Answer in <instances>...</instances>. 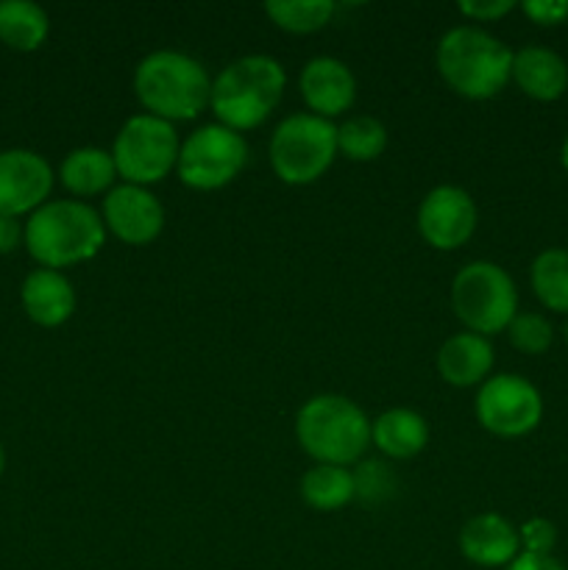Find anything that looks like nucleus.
<instances>
[{"mask_svg": "<svg viewBox=\"0 0 568 570\" xmlns=\"http://www.w3.org/2000/svg\"><path fill=\"white\" fill-rule=\"evenodd\" d=\"M104 243V217L81 200H48L26 223L28 254L48 271L89 262Z\"/></svg>", "mask_w": 568, "mask_h": 570, "instance_id": "1", "label": "nucleus"}, {"mask_svg": "<svg viewBox=\"0 0 568 570\" xmlns=\"http://www.w3.org/2000/svg\"><path fill=\"white\" fill-rule=\"evenodd\" d=\"M134 92L148 115L167 122L193 120L209 106L212 78L193 56L178 50H154L137 65Z\"/></svg>", "mask_w": 568, "mask_h": 570, "instance_id": "2", "label": "nucleus"}, {"mask_svg": "<svg viewBox=\"0 0 568 570\" xmlns=\"http://www.w3.org/2000/svg\"><path fill=\"white\" fill-rule=\"evenodd\" d=\"M284 67L273 56L254 53L232 61L212 81V111L217 122L232 131H248L262 126L282 104Z\"/></svg>", "mask_w": 568, "mask_h": 570, "instance_id": "3", "label": "nucleus"}, {"mask_svg": "<svg viewBox=\"0 0 568 570\" xmlns=\"http://www.w3.org/2000/svg\"><path fill=\"white\" fill-rule=\"evenodd\" d=\"M438 70L457 95L488 100L512 76V50L477 26L451 28L438 45Z\"/></svg>", "mask_w": 568, "mask_h": 570, "instance_id": "4", "label": "nucleus"}, {"mask_svg": "<svg viewBox=\"0 0 568 570\" xmlns=\"http://www.w3.org/2000/svg\"><path fill=\"white\" fill-rule=\"evenodd\" d=\"M301 449L321 465H354L371 445V421L345 395H315L295 417Z\"/></svg>", "mask_w": 568, "mask_h": 570, "instance_id": "5", "label": "nucleus"}, {"mask_svg": "<svg viewBox=\"0 0 568 570\" xmlns=\"http://www.w3.org/2000/svg\"><path fill=\"white\" fill-rule=\"evenodd\" d=\"M337 156V126L312 111L284 117L271 137V167L284 184H312Z\"/></svg>", "mask_w": 568, "mask_h": 570, "instance_id": "6", "label": "nucleus"}, {"mask_svg": "<svg viewBox=\"0 0 568 570\" xmlns=\"http://www.w3.org/2000/svg\"><path fill=\"white\" fill-rule=\"evenodd\" d=\"M451 306L468 332L488 337L507 332L518 315V289L496 262H471L451 282Z\"/></svg>", "mask_w": 568, "mask_h": 570, "instance_id": "7", "label": "nucleus"}, {"mask_svg": "<svg viewBox=\"0 0 568 570\" xmlns=\"http://www.w3.org/2000/svg\"><path fill=\"white\" fill-rule=\"evenodd\" d=\"M178 150H182V142L173 122L145 111L123 122L115 137L111 159H115L117 176L126 178V184L148 187L176 170Z\"/></svg>", "mask_w": 568, "mask_h": 570, "instance_id": "8", "label": "nucleus"}, {"mask_svg": "<svg viewBox=\"0 0 568 570\" xmlns=\"http://www.w3.org/2000/svg\"><path fill=\"white\" fill-rule=\"evenodd\" d=\"M245 161H248V142L243 134L232 131V128L221 126V122H209L189 134L178 150L176 173L189 189L198 193H212L243 173Z\"/></svg>", "mask_w": 568, "mask_h": 570, "instance_id": "9", "label": "nucleus"}, {"mask_svg": "<svg viewBox=\"0 0 568 570\" xmlns=\"http://www.w3.org/2000/svg\"><path fill=\"white\" fill-rule=\"evenodd\" d=\"M477 421L496 438H523L543 417L538 387L516 373L484 379L477 393Z\"/></svg>", "mask_w": 568, "mask_h": 570, "instance_id": "10", "label": "nucleus"}, {"mask_svg": "<svg viewBox=\"0 0 568 570\" xmlns=\"http://www.w3.org/2000/svg\"><path fill=\"white\" fill-rule=\"evenodd\" d=\"M477 228V204L460 187H434L418 206V232L432 248L457 250Z\"/></svg>", "mask_w": 568, "mask_h": 570, "instance_id": "11", "label": "nucleus"}, {"mask_svg": "<svg viewBox=\"0 0 568 570\" xmlns=\"http://www.w3.org/2000/svg\"><path fill=\"white\" fill-rule=\"evenodd\" d=\"M53 189V170L45 156L26 148L0 154V215L20 217L48 204Z\"/></svg>", "mask_w": 568, "mask_h": 570, "instance_id": "12", "label": "nucleus"}, {"mask_svg": "<svg viewBox=\"0 0 568 570\" xmlns=\"http://www.w3.org/2000/svg\"><path fill=\"white\" fill-rule=\"evenodd\" d=\"M104 226L126 245H150L165 228V209L148 187L120 184L106 193Z\"/></svg>", "mask_w": 568, "mask_h": 570, "instance_id": "13", "label": "nucleus"}, {"mask_svg": "<svg viewBox=\"0 0 568 570\" xmlns=\"http://www.w3.org/2000/svg\"><path fill=\"white\" fill-rule=\"evenodd\" d=\"M298 89L312 115L326 117V120L349 111L356 98L354 72L345 61L332 59V56H317L306 61L298 76Z\"/></svg>", "mask_w": 568, "mask_h": 570, "instance_id": "14", "label": "nucleus"}, {"mask_svg": "<svg viewBox=\"0 0 568 570\" xmlns=\"http://www.w3.org/2000/svg\"><path fill=\"white\" fill-rule=\"evenodd\" d=\"M460 551L473 566L501 568L516 560L521 551V538L507 518L482 512L460 529Z\"/></svg>", "mask_w": 568, "mask_h": 570, "instance_id": "15", "label": "nucleus"}, {"mask_svg": "<svg viewBox=\"0 0 568 570\" xmlns=\"http://www.w3.org/2000/svg\"><path fill=\"white\" fill-rule=\"evenodd\" d=\"M20 298L26 315L45 328L61 326L76 312V289H72L70 278L61 271H48V267L28 273Z\"/></svg>", "mask_w": 568, "mask_h": 570, "instance_id": "16", "label": "nucleus"}, {"mask_svg": "<svg viewBox=\"0 0 568 570\" xmlns=\"http://www.w3.org/2000/svg\"><path fill=\"white\" fill-rule=\"evenodd\" d=\"M512 81L535 100H557L568 89V65L560 53L527 45L512 53Z\"/></svg>", "mask_w": 568, "mask_h": 570, "instance_id": "17", "label": "nucleus"}, {"mask_svg": "<svg viewBox=\"0 0 568 570\" xmlns=\"http://www.w3.org/2000/svg\"><path fill=\"white\" fill-rule=\"evenodd\" d=\"M493 367V345L473 332L451 334L438 351V371L451 387H473L488 379Z\"/></svg>", "mask_w": 568, "mask_h": 570, "instance_id": "18", "label": "nucleus"}, {"mask_svg": "<svg viewBox=\"0 0 568 570\" xmlns=\"http://www.w3.org/2000/svg\"><path fill=\"white\" fill-rule=\"evenodd\" d=\"M371 443L390 460H412L429 443V426L418 412L388 410L371 423Z\"/></svg>", "mask_w": 568, "mask_h": 570, "instance_id": "19", "label": "nucleus"}, {"mask_svg": "<svg viewBox=\"0 0 568 570\" xmlns=\"http://www.w3.org/2000/svg\"><path fill=\"white\" fill-rule=\"evenodd\" d=\"M59 176L61 184L72 195L89 198V195H100L111 189L117 178V167L115 159H111V150L87 145V148H76L65 156Z\"/></svg>", "mask_w": 568, "mask_h": 570, "instance_id": "20", "label": "nucleus"}, {"mask_svg": "<svg viewBox=\"0 0 568 570\" xmlns=\"http://www.w3.org/2000/svg\"><path fill=\"white\" fill-rule=\"evenodd\" d=\"M356 495L354 473L340 465H315L301 476V499L317 512H334Z\"/></svg>", "mask_w": 568, "mask_h": 570, "instance_id": "21", "label": "nucleus"}, {"mask_svg": "<svg viewBox=\"0 0 568 570\" xmlns=\"http://www.w3.org/2000/svg\"><path fill=\"white\" fill-rule=\"evenodd\" d=\"M50 31L48 14L31 0L0 3V39L14 50H37Z\"/></svg>", "mask_w": 568, "mask_h": 570, "instance_id": "22", "label": "nucleus"}, {"mask_svg": "<svg viewBox=\"0 0 568 570\" xmlns=\"http://www.w3.org/2000/svg\"><path fill=\"white\" fill-rule=\"evenodd\" d=\"M529 278L546 309L568 312V250L549 248L535 256Z\"/></svg>", "mask_w": 568, "mask_h": 570, "instance_id": "23", "label": "nucleus"}, {"mask_svg": "<svg viewBox=\"0 0 568 570\" xmlns=\"http://www.w3.org/2000/svg\"><path fill=\"white\" fill-rule=\"evenodd\" d=\"M388 148V128L376 117H351L337 126V154L351 161H373Z\"/></svg>", "mask_w": 568, "mask_h": 570, "instance_id": "24", "label": "nucleus"}, {"mask_svg": "<svg viewBox=\"0 0 568 570\" xmlns=\"http://www.w3.org/2000/svg\"><path fill=\"white\" fill-rule=\"evenodd\" d=\"M267 17L290 33H312L334 17L332 0H267Z\"/></svg>", "mask_w": 568, "mask_h": 570, "instance_id": "25", "label": "nucleus"}, {"mask_svg": "<svg viewBox=\"0 0 568 570\" xmlns=\"http://www.w3.org/2000/svg\"><path fill=\"white\" fill-rule=\"evenodd\" d=\"M507 337L523 354H543L549 351L555 332H551V323L538 312H518L507 326Z\"/></svg>", "mask_w": 568, "mask_h": 570, "instance_id": "26", "label": "nucleus"}, {"mask_svg": "<svg viewBox=\"0 0 568 570\" xmlns=\"http://www.w3.org/2000/svg\"><path fill=\"white\" fill-rule=\"evenodd\" d=\"M354 490L365 501H382L393 493V476L384 462H362L354 473Z\"/></svg>", "mask_w": 568, "mask_h": 570, "instance_id": "27", "label": "nucleus"}, {"mask_svg": "<svg viewBox=\"0 0 568 570\" xmlns=\"http://www.w3.org/2000/svg\"><path fill=\"white\" fill-rule=\"evenodd\" d=\"M518 538H521L523 554L551 557V549L557 543V529L546 518H532V521H527L518 529Z\"/></svg>", "mask_w": 568, "mask_h": 570, "instance_id": "28", "label": "nucleus"}, {"mask_svg": "<svg viewBox=\"0 0 568 570\" xmlns=\"http://www.w3.org/2000/svg\"><path fill=\"white\" fill-rule=\"evenodd\" d=\"M523 14L538 26H557L568 20V0H527L521 3Z\"/></svg>", "mask_w": 568, "mask_h": 570, "instance_id": "29", "label": "nucleus"}, {"mask_svg": "<svg viewBox=\"0 0 568 570\" xmlns=\"http://www.w3.org/2000/svg\"><path fill=\"white\" fill-rule=\"evenodd\" d=\"M457 9H460L466 17H471V20L488 22V20H499L501 14L516 9V3H512V0H460Z\"/></svg>", "mask_w": 568, "mask_h": 570, "instance_id": "30", "label": "nucleus"}, {"mask_svg": "<svg viewBox=\"0 0 568 570\" xmlns=\"http://www.w3.org/2000/svg\"><path fill=\"white\" fill-rule=\"evenodd\" d=\"M20 243H26V228L20 226V220L0 215V254H11Z\"/></svg>", "mask_w": 568, "mask_h": 570, "instance_id": "31", "label": "nucleus"}, {"mask_svg": "<svg viewBox=\"0 0 568 570\" xmlns=\"http://www.w3.org/2000/svg\"><path fill=\"white\" fill-rule=\"evenodd\" d=\"M507 570H566L555 557H538V554H518Z\"/></svg>", "mask_w": 568, "mask_h": 570, "instance_id": "32", "label": "nucleus"}, {"mask_svg": "<svg viewBox=\"0 0 568 570\" xmlns=\"http://www.w3.org/2000/svg\"><path fill=\"white\" fill-rule=\"evenodd\" d=\"M560 159H562V167H566V170H568V137H566V142H562Z\"/></svg>", "mask_w": 568, "mask_h": 570, "instance_id": "33", "label": "nucleus"}, {"mask_svg": "<svg viewBox=\"0 0 568 570\" xmlns=\"http://www.w3.org/2000/svg\"><path fill=\"white\" fill-rule=\"evenodd\" d=\"M3 468H6V456H3V445H0V476H3Z\"/></svg>", "mask_w": 568, "mask_h": 570, "instance_id": "34", "label": "nucleus"}, {"mask_svg": "<svg viewBox=\"0 0 568 570\" xmlns=\"http://www.w3.org/2000/svg\"><path fill=\"white\" fill-rule=\"evenodd\" d=\"M566 343H568V323H566Z\"/></svg>", "mask_w": 568, "mask_h": 570, "instance_id": "35", "label": "nucleus"}]
</instances>
